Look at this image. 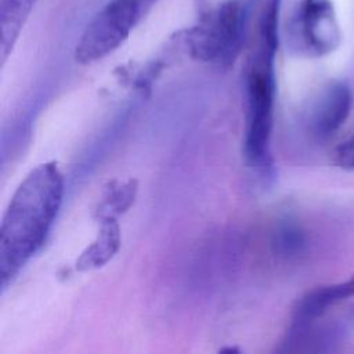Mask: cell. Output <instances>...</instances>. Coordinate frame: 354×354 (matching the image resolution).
Wrapping results in <instances>:
<instances>
[{"mask_svg":"<svg viewBox=\"0 0 354 354\" xmlns=\"http://www.w3.org/2000/svg\"><path fill=\"white\" fill-rule=\"evenodd\" d=\"M64 196V177L54 162L36 166L19 184L0 230V277L6 288L44 243Z\"/></svg>","mask_w":354,"mask_h":354,"instance_id":"cell-1","label":"cell"},{"mask_svg":"<svg viewBox=\"0 0 354 354\" xmlns=\"http://www.w3.org/2000/svg\"><path fill=\"white\" fill-rule=\"evenodd\" d=\"M279 4L268 3L259 21L257 43L248 64L246 75V127L243 152L253 163H267L272 130L275 72L278 50Z\"/></svg>","mask_w":354,"mask_h":354,"instance_id":"cell-2","label":"cell"},{"mask_svg":"<svg viewBox=\"0 0 354 354\" xmlns=\"http://www.w3.org/2000/svg\"><path fill=\"white\" fill-rule=\"evenodd\" d=\"M198 22L184 32L183 41L192 58L218 66H230L236 59L245 36V8L228 0L212 8L207 0H195Z\"/></svg>","mask_w":354,"mask_h":354,"instance_id":"cell-3","label":"cell"},{"mask_svg":"<svg viewBox=\"0 0 354 354\" xmlns=\"http://www.w3.org/2000/svg\"><path fill=\"white\" fill-rule=\"evenodd\" d=\"M138 24L140 21L118 0L108 1L82 33L75 48L76 62L90 65L106 57L129 37Z\"/></svg>","mask_w":354,"mask_h":354,"instance_id":"cell-4","label":"cell"},{"mask_svg":"<svg viewBox=\"0 0 354 354\" xmlns=\"http://www.w3.org/2000/svg\"><path fill=\"white\" fill-rule=\"evenodd\" d=\"M296 39L313 55L333 51L340 41V29L330 0H303L295 22Z\"/></svg>","mask_w":354,"mask_h":354,"instance_id":"cell-5","label":"cell"},{"mask_svg":"<svg viewBox=\"0 0 354 354\" xmlns=\"http://www.w3.org/2000/svg\"><path fill=\"white\" fill-rule=\"evenodd\" d=\"M354 296V275L343 282L325 285L315 288L306 293L300 301L297 303L293 321H292V332L290 340L295 342L299 339L313 324L326 314V311Z\"/></svg>","mask_w":354,"mask_h":354,"instance_id":"cell-6","label":"cell"},{"mask_svg":"<svg viewBox=\"0 0 354 354\" xmlns=\"http://www.w3.org/2000/svg\"><path fill=\"white\" fill-rule=\"evenodd\" d=\"M351 109V91L335 82L326 87L314 105L310 116V129L317 138H328L346 122Z\"/></svg>","mask_w":354,"mask_h":354,"instance_id":"cell-7","label":"cell"},{"mask_svg":"<svg viewBox=\"0 0 354 354\" xmlns=\"http://www.w3.org/2000/svg\"><path fill=\"white\" fill-rule=\"evenodd\" d=\"M36 0H0L1 61L6 62Z\"/></svg>","mask_w":354,"mask_h":354,"instance_id":"cell-8","label":"cell"},{"mask_svg":"<svg viewBox=\"0 0 354 354\" xmlns=\"http://www.w3.org/2000/svg\"><path fill=\"white\" fill-rule=\"evenodd\" d=\"M119 248V227L113 220H108L97 239L87 246L76 263L79 270L95 268L106 263Z\"/></svg>","mask_w":354,"mask_h":354,"instance_id":"cell-9","label":"cell"},{"mask_svg":"<svg viewBox=\"0 0 354 354\" xmlns=\"http://www.w3.org/2000/svg\"><path fill=\"white\" fill-rule=\"evenodd\" d=\"M335 160L339 167L354 170V134L336 148Z\"/></svg>","mask_w":354,"mask_h":354,"instance_id":"cell-10","label":"cell"},{"mask_svg":"<svg viewBox=\"0 0 354 354\" xmlns=\"http://www.w3.org/2000/svg\"><path fill=\"white\" fill-rule=\"evenodd\" d=\"M129 11H131L138 19L142 18L151 11L158 0H119Z\"/></svg>","mask_w":354,"mask_h":354,"instance_id":"cell-11","label":"cell"},{"mask_svg":"<svg viewBox=\"0 0 354 354\" xmlns=\"http://www.w3.org/2000/svg\"><path fill=\"white\" fill-rule=\"evenodd\" d=\"M122 191H123V188H122L119 192H116V194H115V198H116V196H120V192H122ZM112 202H113V206H116V205H118V206H120V201L112 199Z\"/></svg>","mask_w":354,"mask_h":354,"instance_id":"cell-12","label":"cell"}]
</instances>
